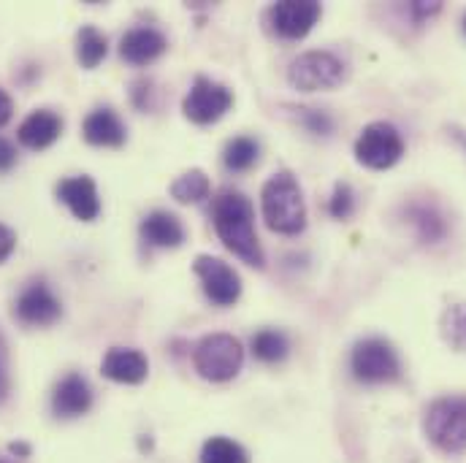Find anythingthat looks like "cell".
Returning a JSON list of instances; mask_svg holds the SVG:
<instances>
[{"mask_svg":"<svg viewBox=\"0 0 466 463\" xmlns=\"http://www.w3.org/2000/svg\"><path fill=\"white\" fill-rule=\"evenodd\" d=\"M440 8H442V3H423V0L410 3V14L415 16V22H426V19H431L434 14H440Z\"/></svg>","mask_w":466,"mask_h":463,"instance_id":"f1b7e54d","label":"cell"},{"mask_svg":"<svg viewBox=\"0 0 466 463\" xmlns=\"http://www.w3.org/2000/svg\"><path fill=\"white\" fill-rule=\"evenodd\" d=\"M426 437L442 453L466 450V396H442L426 409Z\"/></svg>","mask_w":466,"mask_h":463,"instance_id":"3957f363","label":"cell"},{"mask_svg":"<svg viewBox=\"0 0 466 463\" xmlns=\"http://www.w3.org/2000/svg\"><path fill=\"white\" fill-rule=\"evenodd\" d=\"M101 371L106 379L119 382V385H141L149 374V360L138 349L112 347L104 355Z\"/></svg>","mask_w":466,"mask_h":463,"instance_id":"5bb4252c","label":"cell"},{"mask_svg":"<svg viewBox=\"0 0 466 463\" xmlns=\"http://www.w3.org/2000/svg\"><path fill=\"white\" fill-rule=\"evenodd\" d=\"M0 463H8V461H3V458H0Z\"/></svg>","mask_w":466,"mask_h":463,"instance_id":"8d00e7d4","label":"cell"},{"mask_svg":"<svg viewBox=\"0 0 466 463\" xmlns=\"http://www.w3.org/2000/svg\"><path fill=\"white\" fill-rule=\"evenodd\" d=\"M106 52H109V41L96 27L87 25V27H82L76 33V60H79L82 68H87V71L98 68L101 60L106 57Z\"/></svg>","mask_w":466,"mask_h":463,"instance_id":"d6986e66","label":"cell"},{"mask_svg":"<svg viewBox=\"0 0 466 463\" xmlns=\"http://www.w3.org/2000/svg\"><path fill=\"white\" fill-rule=\"evenodd\" d=\"M464 33H466V16H464Z\"/></svg>","mask_w":466,"mask_h":463,"instance_id":"d590c367","label":"cell"},{"mask_svg":"<svg viewBox=\"0 0 466 463\" xmlns=\"http://www.w3.org/2000/svg\"><path fill=\"white\" fill-rule=\"evenodd\" d=\"M352 377L363 385H385L401 377V360L390 342L380 337L360 339L350 355Z\"/></svg>","mask_w":466,"mask_h":463,"instance_id":"5b68a950","label":"cell"},{"mask_svg":"<svg viewBox=\"0 0 466 463\" xmlns=\"http://www.w3.org/2000/svg\"><path fill=\"white\" fill-rule=\"evenodd\" d=\"M258 155H260V146L255 138L249 136H236L226 144V152H223V163L226 168L233 174H241V171H249L255 163H258Z\"/></svg>","mask_w":466,"mask_h":463,"instance_id":"44dd1931","label":"cell"},{"mask_svg":"<svg viewBox=\"0 0 466 463\" xmlns=\"http://www.w3.org/2000/svg\"><path fill=\"white\" fill-rule=\"evenodd\" d=\"M149 87H152V85H149L147 79L133 82V93H130V96H133V104H136L138 109H147V101H144V98H149Z\"/></svg>","mask_w":466,"mask_h":463,"instance_id":"1f68e13d","label":"cell"},{"mask_svg":"<svg viewBox=\"0 0 466 463\" xmlns=\"http://www.w3.org/2000/svg\"><path fill=\"white\" fill-rule=\"evenodd\" d=\"M60 133H63V116L55 115L52 109H38L19 125L16 138L22 146L38 152V149L52 146L60 138Z\"/></svg>","mask_w":466,"mask_h":463,"instance_id":"2e32d148","label":"cell"},{"mask_svg":"<svg viewBox=\"0 0 466 463\" xmlns=\"http://www.w3.org/2000/svg\"><path fill=\"white\" fill-rule=\"evenodd\" d=\"M352 209H355L352 187H350L348 182H339V185L334 187L331 201H329V212H331V217H337V220H348L350 215H352Z\"/></svg>","mask_w":466,"mask_h":463,"instance_id":"484cf974","label":"cell"},{"mask_svg":"<svg viewBox=\"0 0 466 463\" xmlns=\"http://www.w3.org/2000/svg\"><path fill=\"white\" fill-rule=\"evenodd\" d=\"M233 93L220 85V82H212L207 76H198L190 87V93L185 96V104H182V112L190 122L196 125H212L218 122L220 116L231 109Z\"/></svg>","mask_w":466,"mask_h":463,"instance_id":"ba28073f","label":"cell"},{"mask_svg":"<svg viewBox=\"0 0 466 463\" xmlns=\"http://www.w3.org/2000/svg\"><path fill=\"white\" fill-rule=\"evenodd\" d=\"M244 363V349L231 334H209L193 349L196 371L209 382H228Z\"/></svg>","mask_w":466,"mask_h":463,"instance_id":"8992f818","label":"cell"},{"mask_svg":"<svg viewBox=\"0 0 466 463\" xmlns=\"http://www.w3.org/2000/svg\"><path fill=\"white\" fill-rule=\"evenodd\" d=\"M404 155V138L396 125L390 122H371L360 130L355 141V157L360 166L371 171L393 168Z\"/></svg>","mask_w":466,"mask_h":463,"instance_id":"52a82bcc","label":"cell"},{"mask_svg":"<svg viewBox=\"0 0 466 463\" xmlns=\"http://www.w3.org/2000/svg\"><path fill=\"white\" fill-rule=\"evenodd\" d=\"M57 198L71 209V215L82 223H93L101 215L98 187L90 176H68L57 185Z\"/></svg>","mask_w":466,"mask_h":463,"instance_id":"4fadbf2b","label":"cell"},{"mask_svg":"<svg viewBox=\"0 0 466 463\" xmlns=\"http://www.w3.org/2000/svg\"><path fill=\"white\" fill-rule=\"evenodd\" d=\"M260 209H263V220L274 233L282 236H296L307 228V204H304V193L296 182L293 174L279 171L274 174L263 190H260Z\"/></svg>","mask_w":466,"mask_h":463,"instance_id":"7a4b0ae2","label":"cell"},{"mask_svg":"<svg viewBox=\"0 0 466 463\" xmlns=\"http://www.w3.org/2000/svg\"><path fill=\"white\" fill-rule=\"evenodd\" d=\"M410 220H412V226H415V231H418V238L426 241V244L440 241V238L445 236V231H448L442 215H440L434 206H415V209L410 212Z\"/></svg>","mask_w":466,"mask_h":463,"instance_id":"d4e9b609","label":"cell"},{"mask_svg":"<svg viewBox=\"0 0 466 463\" xmlns=\"http://www.w3.org/2000/svg\"><path fill=\"white\" fill-rule=\"evenodd\" d=\"M11 115H14V101H11V96H8V93H3V90H0V127L11 119Z\"/></svg>","mask_w":466,"mask_h":463,"instance_id":"d6a6232c","label":"cell"},{"mask_svg":"<svg viewBox=\"0 0 466 463\" xmlns=\"http://www.w3.org/2000/svg\"><path fill=\"white\" fill-rule=\"evenodd\" d=\"M11 393V374H8V345L0 334V407Z\"/></svg>","mask_w":466,"mask_h":463,"instance_id":"83f0119b","label":"cell"},{"mask_svg":"<svg viewBox=\"0 0 466 463\" xmlns=\"http://www.w3.org/2000/svg\"><path fill=\"white\" fill-rule=\"evenodd\" d=\"M212 217H215V231L220 236V241L233 255H238L244 263L255 268H263V249L255 233V212H252L249 198L236 190H223L215 198Z\"/></svg>","mask_w":466,"mask_h":463,"instance_id":"6da1fadb","label":"cell"},{"mask_svg":"<svg viewBox=\"0 0 466 463\" xmlns=\"http://www.w3.org/2000/svg\"><path fill=\"white\" fill-rule=\"evenodd\" d=\"M60 315H63L60 298L49 290L46 282H30L14 301V317L22 326H33V328L52 326L55 320H60Z\"/></svg>","mask_w":466,"mask_h":463,"instance_id":"8fae6325","label":"cell"},{"mask_svg":"<svg viewBox=\"0 0 466 463\" xmlns=\"http://www.w3.org/2000/svg\"><path fill=\"white\" fill-rule=\"evenodd\" d=\"M193 271L198 274L204 293L218 307H233L241 296V279L231 266L212 255H198L193 263Z\"/></svg>","mask_w":466,"mask_h":463,"instance_id":"30bf717a","label":"cell"},{"mask_svg":"<svg viewBox=\"0 0 466 463\" xmlns=\"http://www.w3.org/2000/svg\"><path fill=\"white\" fill-rule=\"evenodd\" d=\"M141 238L149 247L157 249H177L185 241V228L179 223V217H174L171 212H149L141 223Z\"/></svg>","mask_w":466,"mask_h":463,"instance_id":"ac0fdd59","label":"cell"},{"mask_svg":"<svg viewBox=\"0 0 466 463\" xmlns=\"http://www.w3.org/2000/svg\"><path fill=\"white\" fill-rule=\"evenodd\" d=\"M299 112V122L309 130V133H315V136H329L331 130H334V119L326 115V112H320V109H296Z\"/></svg>","mask_w":466,"mask_h":463,"instance_id":"4316f807","label":"cell"},{"mask_svg":"<svg viewBox=\"0 0 466 463\" xmlns=\"http://www.w3.org/2000/svg\"><path fill=\"white\" fill-rule=\"evenodd\" d=\"M348 79V65L334 52H304L288 68V82L299 93L334 90Z\"/></svg>","mask_w":466,"mask_h":463,"instance_id":"277c9868","label":"cell"},{"mask_svg":"<svg viewBox=\"0 0 466 463\" xmlns=\"http://www.w3.org/2000/svg\"><path fill=\"white\" fill-rule=\"evenodd\" d=\"M16 163V149L8 138L0 136V171H11Z\"/></svg>","mask_w":466,"mask_h":463,"instance_id":"f546056e","label":"cell"},{"mask_svg":"<svg viewBox=\"0 0 466 463\" xmlns=\"http://www.w3.org/2000/svg\"><path fill=\"white\" fill-rule=\"evenodd\" d=\"M456 138H459V144H464V146H466V136L461 133V130H456Z\"/></svg>","mask_w":466,"mask_h":463,"instance_id":"e575fe53","label":"cell"},{"mask_svg":"<svg viewBox=\"0 0 466 463\" xmlns=\"http://www.w3.org/2000/svg\"><path fill=\"white\" fill-rule=\"evenodd\" d=\"M323 14V5L315 0H282L268 8V25L271 30L285 41H299L309 35V30L318 25Z\"/></svg>","mask_w":466,"mask_h":463,"instance_id":"9c48e42d","label":"cell"},{"mask_svg":"<svg viewBox=\"0 0 466 463\" xmlns=\"http://www.w3.org/2000/svg\"><path fill=\"white\" fill-rule=\"evenodd\" d=\"M290 349V342L282 331H274V328H263L252 337V355L263 363H279L285 360Z\"/></svg>","mask_w":466,"mask_h":463,"instance_id":"603a6c76","label":"cell"},{"mask_svg":"<svg viewBox=\"0 0 466 463\" xmlns=\"http://www.w3.org/2000/svg\"><path fill=\"white\" fill-rule=\"evenodd\" d=\"M14 247H16V233L0 223V263L14 252Z\"/></svg>","mask_w":466,"mask_h":463,"instance_id":"4dcf8cb0","label":"cell"},{"mask_svg":"<svg viewBox=\"0 0 466 463\" xmlns=\"http://www.w3.org/2000/svg\"><path fill=\"white\" fill-rule=\"evenodd\" d=\"M440 334L445 345L456 352H466V304H451L440 317Z\"/></svg>","mask_w":466,"mask_h":463,"instance_id":"7402d4cb","label":"cell"},{"mask_svg":"<svg viewBox=\"0 0 466 463\" xmlns=\"http://www.w3.org/2000/svg\"><path fill=\"white\" fill-rule=\"evenodd\" d=\"M201 463H249L247 450L226 437H212L201 448Z\"/></svg>","mask_w":466,"mask_h":463,"instance_id":"cb8c5ba5","label":"cell"},{"mask_svg":"<svg viewBox=\"0 0 466 463\" xmlns=\"http://www.w3.org/2000/svg\"><path fill=\"white\" fill-rule=\"evenodd\" d=\"M82 133H85V141L87 144H93V146H109V149L122 146L125 138H127L122 119L112 109H96V112H90L87 119H85V125H82Z\"/></svg>","mask_w":466,"mask_h":463,"instance_id":"e0dca14e","label":"cell"},{"mask_svg":"<svg viewBox=\"0 0 466 463\" xmlns=\"http://www.w3.org/2000/svg\"><path fill=\"white\" fill-rule=\"evenodd\" d=\"M93 407V388L82 374H66L52 393V412L60 420H74L87 415Z\"/></svg>","mask_w":466,"mask_h":463,"instance_id":"7c38bea8","label":"cell"},{"mask_svg":"<svg viewBox=\"0 0 466 463\" xmlns=\"http://www.w3.org/2000/svg\"><path fill=\"white\" fill-rule=\"evenodd\" d=\"M209 176L201 168H190L177 182H171V198L179 204H198L209 196Z\"/></svg>","mask_w":466,"mask_h":463,"instance_id":"ffe728a7","label":"cell"},{"mask_svg":"<svg viewBox=\"0 0 466 463\" xmlns=\"http://www.w3.org/2000/svg\"><path fill=\"white\" fill-rule=\"evenodd\" d=\"M8 450H11L14 456H27V453H30V448H27V445H11Z\"/></svg>","mask_w":466,"mask_h":463,"instance_id":"836d02e7","label":"cell"},{"mask_svg":"<svg viewBox=\"0 0 466 463\" xmlns=\"http://www.w3.org/2000/svg\"><path fill=\"white\" fill-rule=\"evenodd\" d=\"M166 35L155 27H133L119 41V55L130 65H147L166 52Z\"/></svg>","mask_w":466,"mask_h":463,"instance_id":"9a60e30c","label":"cell"}]
</instances>
